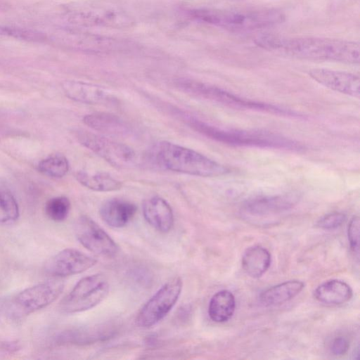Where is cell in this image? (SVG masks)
I'll list each match as a JSON object with an SVG mask.
<instances>
[{
  "label": "cell",
  "mask_w": 360,
  "mask_h": 360,
  "mask_svg": "<svg viewBox=\"0 0 360 360\" xmlns=\"http://www.w3.org/2000/svg\"><path fill=\"white\" fill-rule=\"evenodd\" d=\"M259 47L297 58L359 63V45L355 41L316 37L264 34L255 39Z\"/></svg>",
  "instance_id": "1"
},
{
  "label": "cell",
  "mask_w": 360,
  "mask_h": 360,
  "mask_svg": "<svg viewBox=\"0 0 360 360\" xmlns=\"http://www.w3.org/2000/svg\"><path fill=\"white\" fill-rule=\"evenodd\" d=\"M170 112L200 134L224 144L236 146H255L290 150H300L303 146L297 141L278 134L261 130L223 129L210 125L177 108Z\"/></svg>",
  "instance_id": "2"
},
{
  "label": "cell",
  "mask_w": 360,
  "mask_h": 360,
  "mask_svg": "<svg viewBox=\"0 0 360 360\" xmlns=\"http://www.w3.org/2000/svg\"><path fill=\"white\" fill-rule=\"evenodd\" d=\"M193 18L231 31H250L277 25L285 20V15L276 9L232 11L196 9L191 12Z\"/></svg>",
  "instance_id": "3"
},
{
  "label": "cell",
  "mask_w": 360,
  "mask_h": 360,
  "mask_svg": "<svg viewBox=\"0 0 360 360\" xmlns=\"http://www.w3.org/2000/svg\"><path fill=\"white\" fill-rule=\"evenodd\" d=\"M156 162L167 170L202 177H214L229 172L224 165L192 149L168 141L155 149Z\"/></svg>",
  "instance_id": "4"
},
{
  "label": "cell",
  "mask_w": 360,
  "mask_h": 360,
  "mask_svg": "<svg viewBox=\"0 0 360 360\" xmlns=\"http://www.w3.org/2000/svg\"><path fill=\"white\" fill-rule=\"evenodd\" d=\"M174 84L179 89L189 95L229 108L262 111L285 116H296L297 115L293 111L285 110L274 105L241 98L220 87L199 81L188 78H179L174 82Z\"/></svg>",
  "instance_id": "5"
},
{
  "label": "cell",
  "mask_w": 360,
  "mask_h": 360,
  "mask_svg": "<svg viewBox=\"0 0 360 360\" xmlns=\"http://www.w3.org/2000/svg\"><path fill=\"white\" fill-rule=\"evenodd\" d=\"M64 285L61 278L53 277L27 288L7 301L3 311L10 319H20L53 302L62 293Z\"/></svg>",
  "instance_id": "6"
},
{
  "label": "cell",
  "mask_w": 360,
  "mask_h": 360,
  "mask_svg": "<svg viewBox=\"0 0 360 360\" xmlns=\"http://www.w3.org/2000/svg\"><path fill=\"white\" fill-rule=\"evenodd\" d=\"M70 18L77 25L89 27L125 28L132 25L134 20L128 12L112 1H90L77 7Z\"/></svg>",
  "instance_id": "7"
},
{
  "label": "cell",
  "mask_w": 360,
  "mask_h": 360,
  "mask_svg": "<svg viewBox=\"0 0 360 360\" xmlns=\"http://www.w3.org/2000/svg\"><path fill=\"white\" fill-rule=\"evenodd\" d=\"M109 290V282L104 274H95L84 277L61 300L59 309L65 314L89 310L101 302Z\"/></svg>",
  "instance_id": "8"
},
{
  "label": "cell",
  "mask_w": 360,
  "mask_h": 360,
  "mask_svg": "<svg viewBox=\"0 0 360 360\" xmlns=\"http://www.w3.org/2000/svg\"><path fill=\"white\" fill-rule=\"evenodd\" d=\"M182 286V280L179 276L167 281L139 310L135 319L136 325L148 328L162 321L178 301Z\"/></svg>",
  "instance_id": "9"
},
{
  "label": "cell",
  "mask_w": 360,
  "mask_h": 360,
  "mask_svg": "<svg viewBox=\"0 0 360 360\" xmlns=\"http://www.w3.org/2000/svg\"><path fill=\"white\" fill-rule=\"evenodd\" d=\"M79 142L113 167L128 168L136 160L134 150L126 144L86 131L77 134Z\"/></svg>",
  "instance_id": "10"
},
{
  "label": "cell",
  "mask_w": 360,
  "mask_h": 360,
  "mask_svg": "<svg viewBox=\"0 0 360 360\" xmlns=\"http://www.w3.org/2000/svg\"><path fill=\"white\" fill-rule=\"evenodd\" d=\"M75 232L80 244L96 255L112 258L119 251L114 240L88 216L82 215L77 219Z\"/></svg>",
  "instance_id": "11"
},
{
  "label": "cell",
  "mask_w": 360,
  "mask_h": 360,
  "mask_svg": "<svg viewBox=\"0 0 360 360\" xmlns=\"http://www.w3.org/2000/svg\"><path fill=\"white\" fill-rule=\"evenodd\" d=\"M116 331L115 325L105 323L58 330L53 332L49 339L50 344L54 345H86L108 340L113 337Z\"/></svg>",
  "instance_id": "12"
},
{
  "label": "cell",
  "mask_w": 360,
  "mask_h": 360,
  "mask_svg": "<svg viewBox=\"0 0 360 360\" xmlns=\"http://www.w3.org/2000/svg\"><path fill=\"white\" fill-rule=\"evenodd\" d=\"M97 260L79 250L66 248L50 258L45 264V272L52 276L63 278L82 273L94 266Z\"/></svg>",
  "instance_id": "13"
},
{
  "label": "cell",
  "mask_w": 360,
  "mask_h": 360,
  "mask_svg": "<svg viewBox=\"0 0 360 360\" xmlns=\"http://www.w3.org/2000/svg\"><path fill=\"white\" fill-rule=\"evenodd\" d=\"M309 76L318 83L331 90L359 98V77L354 74L325 68H314L309 71Z\"/></svg>",
  "instance_id": "14"
},
{
  "label": "cell",
  "mask_w": 360,
  "mask_h": 360,
  "mask_svg": "<svg viewBox=\"0 0 360 360\" xmlns=\"http://www.w3.org/2000/svg\"><path fill=\"white\" fill-rule=\"evenodd\" d=\"M65 94L75 101L98 105L110 103L114 97L104 87L81 81H65L62 85Z\"/></svg>",
  "instance_id": "15"
},
{
  "label": "cell",
  "mask_w": 360,
  "mask_h": 360,
  "mask_svg": "<svg viewBox=\"0 0 360 360\" xmlns=\"http://www.w3.org/2000/svg\"><path fill=\"white\" fill-rule=\"evenodd\" d=\"M143 215L145 220L153 229L161 233L169 232L174 224V215L169 203L159 196H153L144 200Z\"/></svg>",
  "instance_id": "16"
},
{
  "label": "cell",
  "mask_w": 360,
  "mask_h": 360,
  "mask_svg": "<svg viewBox=\"0 0 360 360\" xmlns=\"http://www.w3.org/2000/svg\"><path fill=\"white\" fill-rule=\"evenodd\" d=\"M136 210V206L130 201L112 198L101 205L99 213L101 219L108 226L122 228L132 220Z\"/></svg>",
  "instance_id": "17"
},
{
  "label": "cell",
  "mask_w": 360,
  "mask_h": 360,
  "mask_svg": "<svg viewBox=\"0 0 360 360\" xmlns=\"http://www.w3.org/2000/svg\"><path fill=\"white\" fill-rule=\"evenodd\" d=\"M84 123L92 129L108 135L124 136L131 131L129 124L120 117L103 112H96L86 115Z\"/></svg>",
  "instance_id": "18"
},
{
  "label": "cell",
  "mask_w": 360,
  "mask_h": 360,
  "mask_svg": "<svg viewBox=\"0 0 360 360\" xmlns=\"http://www.w3.org/2000/svg\"><path fill=\"white\" fill-rule=\"evenodd\" d=\"M295 202V198L292 194L264 196L247 201L243 210L250 215L264 216L287 210Z\"/></svg>",
  "instance_id": "19"
},
{
  "label": "cell",
  "mask_w": 360,
  "mask_h": 360,
  "mask_svg": "<svg viewBox=\"0 0 360 360\" xmlns=\"http://www.w3.org/2000/svg\"><path fill=\"white\" fill-rule=\"evenodd\" d=\"M353 296L352 288L346 282L332 279L320 284L314 291V297L319 302L328 304H342Z\"/></svg>",
  "instance_id": "20"
},
{
  "label": "cell",
  "mask_w": 360,
  "mask_h": 360,
  "mask_svg": "<svg viewBox=\"0 0 360 360\" xmlns=\"http://www.w3.org/2000/svg\"><path fill=\"white\" fill-rule=\"evenodd\" d=\"M304 288V283L301 281H285L263 291L259 300L265 306L282 304L297 296Z\"/></svg>",
  "instance_id": "21"
},
{
  "label": "cell",
  "mask_w": 360,
  "mask_h": 360,
  "mask_svg": "<svg viewBox=\"0 0 360 360\" xmlns=\"http://www.w3.org/2000/svg\"><path fill=\"white\" fill-rule=\"evenodd\" d=\"M271 254L265 248L253 245L244 252L241 264L246 274L257 278L265 274L271 265Z\"/></svg>",
  "instance_id": "22"
},
{
  "label": "cell",
  "mask_w": 360,
  "mask_h": 360,
  "mask_svg": "<svg viewBox=\"0 0 360 360\" xmlns=\"http://www.w3.org/2000/svg\"><path fill=\"white\" fill-rule=\"evenodd\" d=\"M235 309L236 300L233 293L228 290H221L212 297L208 314L214 322L224 323L232 317Z\"/></svg>",
  "instance_id": "23"
},
{
  "label": "cell",
  "mask_w": 360,
  "mask_h": 360,
  "mask_svg": "<svg viewBox=\"0 0 360 360\" xmlns=\"http://www.w3.org/2000/svg\"><path fill=\"white\" fill-rule=\"evenodd\" d=\"M75 178L82 185L95 191H113L122 186L120 181L106 172L90 173L80 171L77 172Z\"/></svg>",
  "instance_id": "24"
},
{
  "label": "cell",
  "mask_w": 360,
  "mask_h": 360,
  "mask_svg": "<svg viewBox=\"0 0 360 360\" xmlns=\"http://www.w3.org/2000/svg\"><path fill=\"white\" fill-rule=\"evenodd\" d=\"M20 215L17 200L9 188L0 182V224L15 221Z\"/></svg>",
  "instance_id": "25"
},
{
  "label": "cell",
  "mask_w": 360,
  "mask_h": 360,
  "mask_svg": "<svg viewBox=\"0 0 360 360\" xmlns=\"http://www.w3.org/2000/svg\"><path fill=\"white\" fill-rule=\"evenodd\" d=\"M37 167L38 170L44 175L53 178H61L68 173L69 162L64 155L54 154L40 161Z\"/></svg>",
  "instance_id": "26"
},
{
  "label": "cell",
  "mask_w": 360,
  "mask_h": 360,
  "mask_svg": "<svg viewBox=\"0 0 360 360\" xmlns=\"http://www.w3.org/2000/svg\"><path fill=\"white\" fill-rule=\"evenodd\" d=\"M46 215L52 221L60 222L65 220L70 210V202L65 196L49 199L44 207Z\"/></svg>",
  "instance_id": "27"
},
{
  "label": "cell",
  "mask_w": 360,
  "mask_h": 360,
  "mask_svg": "<svg viewBox=\"0 0 360 360\" xmlns=\"http://www.w3.org/2000/svg\"><path fill=\"white\" fill-rule=\"evenodd\" d=\"M346 220V215L342 212H333L321 217L316 226L322 229L330 230L340 226Z\"/></svg>",
  "instance_id": "28"
},
{
  "label": "cell",
  "mask_w": 360,
  "mask_h": 360,
  "mask_svg": "<svg viewBox=\"0 0 360 360\" xmlns=\"http://www.w3.org/2000/svg\"><path fill=\"white\" fill-rule=\"evenodd\" d=\"M347 236L352 251L359 253V217L354 216L347 227Z\"/></svg>",
  "instance_id": "29"
},
{
  "label": "cell",
  "mask_w": 360,
  "mask_h": 360,
  "mask_svg": "<svg viewBox=\"0 0 360 360\" xmlns=\"http://www.w3.org/2000/svg\"><path fill=\"white\" fill-rule=\"evenodd\" d=\"M349 348V340L344 336H338L333 340L330 351L335 356H342L347 352Z\"/></svg>",
  "instance_id": "30"
},
{
  "label": "cell",
  "mask_w": 360,
  "mask_h": 360,
  "mask_svg": "<svg viewBox=\"0 0 360 360\" xmlns=\"http://www.w3.org/2000/svg\"><path fill=\"white\" fill-rule=\"evenodd\" d=\"M28 31L21 30L19 29L10 28L8 27L0 26V35H8L15 37H22L28 39L31 38V34Z\"/></svg>",
  "instance_id": "31"
},
{
  "label": "cell",
  "mask_w": 360,
  "mask_h": 360,
  "mask_svg": "<svg viewBox=\"0 0 360 360\" xmlns=\"http://www.w3.org/2000/svg\"><path fill=\"white\" fill-rule=\"evenodd\" d=\"M18 345L14 342H0V352L12 353L18 349Z\"/></svg>",
  "instance_id": "32"
}]
</instances>
